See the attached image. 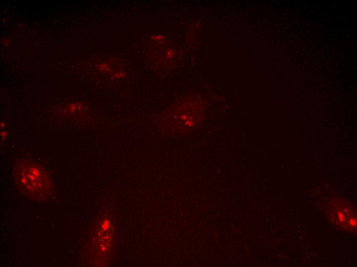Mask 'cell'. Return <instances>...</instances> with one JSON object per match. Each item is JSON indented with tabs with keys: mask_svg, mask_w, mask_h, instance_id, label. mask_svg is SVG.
<instances>
[{
	"mask_svg": "<svg viewBox=\"0 0 357 267\" xmlns=\"http://www.w3.org/2000/svg\"><path fill=\"white\" fill-rule=\"evenodd\" d=\"M14 175L19 190L32 199L44 198L51 188L50 180L45 171L31 161H20L15 166Z\"/></svg>",
	"mask_w": 357,
	"mask_h": 267,
	"instance_id": "obj_1",
	"label": "cell"
},
{
	"mask_svg": "<svg viewBox=\"0 0 357 267\" xmlns=\"http://www.w3.org/2000/svg\"><path fill=\"white\" fill-rule=\"evenodd\" d=\"M328 216L332 223L340 230L355 232L357 228L356 210L345 199H332L328 206Z\"/></svg>",
	"mask_w": 357,
	"mask_h": 267,
	"instance_id": "obj_2",
	"label": "cell"
}]
</instances>
